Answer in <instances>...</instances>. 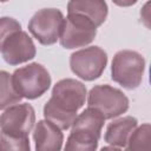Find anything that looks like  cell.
<instances>
[{"mask_svg":"<svg viewBox=\"0 0 151 151\" xmlns=\"http://www.w3.org/2000/svg\"><path fill=\"white\" fill-rule=\"evenodd\" d=\"M21 98L14 88L12 76L6 71H0V110L19 103Z\"/></svg>","mask_w":151,"mask_h":151,"instance_id":"14","label":"cell"},{"mask_svg":"<svg viewBox=\"0 0 151 151\" xmlns=\"http://www.w3.org/2000/svg\"><path fill=\"white\" fill-rule=\"evenodd\" d=\"M136 126H137V119L131 116L116 119L107 125L104 137L105 142L118 149L125 147L127 139L132 133V131L136 129Z\"/></svg>","mask_w":151,"mask_h":151,"instance_id":"13","label":"cell"},{"mask_svg":"<svg viewBox=\"0 0 151 151\" xmlns=\"http://www.w3.org/2000/svg\"><path fill=\"white\" fill-rule=\"evenodd\" d=\"M0 1H1V2H5V1H7V0H0Z\"/></svg>","mask_w":151,"mask_h":151,"instance_id":"19","label":"cell"},{"mask_svg":"<svg viewBox=\"0 0 151 151\" xmlns=\"http://www.w3.org/2000/svg\"><path fill=\"white\" fill-rule=\"evenodd\" d=\"M86 99V87L76 79L59 80L53 90L51 99L44 106L45 118L60 130L72 126L77 111L83 107Z\"/></svg>","mask_w":151,"mask_h":151,"instance_id":"1","label":"cell"},{"mask_svg":"<svg viewBox=\"0 0 151 151\" xmlns=\"http://www.w3.org/2000/svg\"><path fill=\"white\" fill-rule=\"evenodd\" d=\"M145 60L136 51L123 50L116 53L112 60L111 78L127 90L138 87L143 80Z\"/></svg>","mask_w":151,"mask_h":151,"instance_id":"3","label":"cell"},{"mask_svg":"<svg viewBox=\"0 0 151 151\" xmlns=\"http://www.w3.org/2000/svg\"><path fill=\"white\" fill-rule=\"evenodd\" d=\"M96 34L97 27L90 19L80 14H68L64 20L59 41L65 48L83 47L92 42Z\"/></svg>","mask_w":151,"mask_h":151,"instance_id":"8","label":"cell"},{"mask_svg":"<svg viewBox=\"0 0 151 151\" xmlns=\"http://www.w3.org/2000/svg\"><path fill=\"white\" fill-rule=\"evenodd\" d=\"M20 29H21V26L15 19L8 18V17L0 18V51L2 48L4 42L13 33H15V32H18Z\"/></svg>","mask_w":151,"mask_h":151,"instance_id":"17","label":"cell"},{"mask_svg":"<svg viewBox=\"0 0 151 151\" xmlns=\"http://www.w3.org/2000/svg\"><path fill=\"white\" fill-rule=\"evenodd\" d=\"M12 81L17 92L27 99H35L42 96L51 85V77L47 70L33 63L14 71Z\"/></svg>","mask_w":151,"mask_h":151,"instance_id":"4","label":"cell"},{"mask_svg":"<svg viewBox=\"0 0 151 151\" xmlns=\"http://www.w3.org/2000/svg\"><path fill=\"white\" fill-rule=\"evenodd\" d=\"M116 5L118 6H122V7H129V6H132L137 2V0H112Z\"/></svg>","mask_w":151,"mask_h":151,"instance_id":"18","label":"cell"},{"mask_svg":"<svg viewBox=\"0 0 151 151\" xmlns=\"http://www.w3.org/2000/svg\"><path fill=\"white\" fill-rule=\"evenodd\" d=\"M1 53L7 64L19 65L34 58L35 46L31 37L26 32L20 29L13 33L4 42Z\"/></svg>","mask_w":151,"mask_h":151,"instance_id":"10","label":"cell"},{"mask_svg":"<svg viewBox=\"0 0 151 151\" xmlns=\"http://www.w3.org/2000/svg\"><path fill=\"white\" fill-rule=\"evenodd\" d=\"M67 13L84 15L98 27L107 17V5L105 0H70Z\"/></svg>","mask_w":151,"mask_h":151,"instance_id":"12","label":"cell"},{"mask_svg":"<svg viewBox=\"0 0 151 151\" xmlns=\"http://www.w3.org/2000/svg\"><path fill=\"white\" fill-rule=\"evenodd\" d=\"M64 20L65 18L59 9L44 8L32 17L28 22V29L40 44L52 45L60 37Z\"/></svg>","mask_w":151,"mask_h":151,"instance_id":"6","label":"cell"},{"mask_svg":"<svg viewBox=\"0 0 151 151\" xmlns=\"http://www.w3.org/2000/svg\"><path fill=\"white\" fill-rule=\"evenodd\" d=\"M105 118L93 107H87L78 117H76L71 133L67 138L65 150L93 151L98 146L100 132L104 126Z\"/></svg>","mask_w":151,"mask_h":151,"instance_id":"2","label":"cell"},{"mask_svg":"<svg viewBox=\"0 0 151 151\" xmlns=\"http://www.w3.org/2000/svg\"><path fill=\"white\" fill-rule=\"evenodd\" d=\"M107 64L106 52L98 47L91 46L79 50L71 55L70 66L72 72L84 80H94L99 78Z\"/></svg>","mask_w":151,"mask_h":151,"instance_id":"7","label":"cell"},{"mask_svg":"<svg viewBox=\"0 0 151 151\" xmlns=\"http://www.w3.org/2000/svg\"><path fill=\"white\" fill-rule=\"evenodd\" d=\"M29 149L31 146H29L28 137H13L4 132H0V151H5V150L28 151Z\"/></svg>","mask_w":151,"mask_h":151,"instance_id":"16","label":"cell"},{"mask_svg":"<svg viewBox=\"0 0 151 151\" xmlns=\"http://www.w3.org/2000/svg\"><path fill=\"white\" fill-rule=\"evenodd\" d=\"M33 139L38 151H59L63 146L64 136L57 125L46 119L38 122L35 125Z\"/></svg>","mask_w":151,"mask_h":151,"instance_id":"11","label":"cell"},{"mask_svg":"<svg viewBox=\"0 0 151 151\" xmlns=\"http://www.w3.org/2000/svg\"><path fill=\"white\" fill-rule=\"evenodd\" d=\"M151 127L149 124L139 126L137 130H133L130 134L126 149L127 150H150L151 147Z\"/></svg>","mask_w":151,"mask_h":151,"instance_id":"15","label":"cell"},{"mask_svg":"<svg viewBox=\"0 0 151 151\" xmlns=\"http://www.w3.org/2000/svg\"><path fill=\"white\" fill-rule=\"evenodd\" d=\"M88 107L99 111L105 119L116 118L129 109L127 97L110 85H97L91 88L87 98Z\"/></svg>","mask_w":151,"mask_h":151,"instance_id":"5","label":"cell"},{"mask_svg":"<svg viewBox=\"0 0 151 151\" xmlns=\"http://www.w3.org/2000/svg\"><path fill=\"white\" fill-rule=\"evenodd\" d=\"M34 122V109L29 104L11 105L0 116V129L1 132L13 137H28Z\"/></svg>","mask_w":151,"mask_h":151,"instance_id":"9","label":"cell"}]
</instances>
